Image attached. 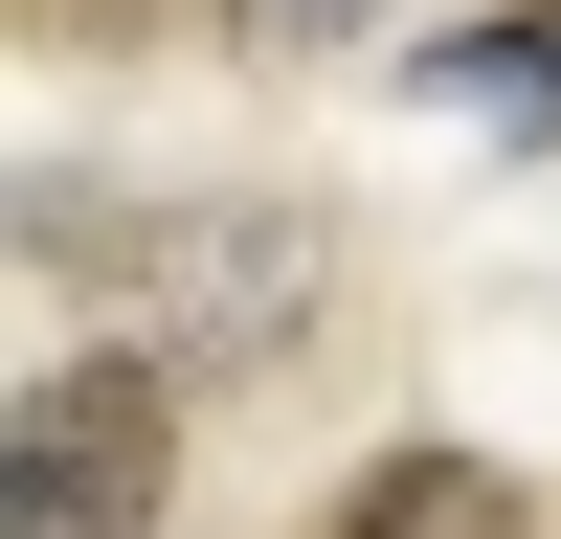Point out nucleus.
I'll list each match as a JSON object with an SVG mask.
<instances>
[{
    "mask_svg": "<svg viewBox=\"0 0 561 539\" xmlns=\"http://www.w3.org/2000/svg\"><path fill=\"white\" fill-rule=\"evenodd\" d=\"M314 539H539V517H517V472H494V449H382V472L314 494Z\"/></svg>",
    "mask_w": 561,
    "mask_h": 539,
    "instance_id": "7ed1b4c3",
    "label": "nucleus"
},
{
    "mask_svg": "<svg viewBox=\"0 0 561 539\" xmlns=\"http://www.w3.org/2000/svg\"><path fill=\"white\" fill-rule=\"evenodd\" d=\"M539 539H561V517H539Z\"/></svg>",
    "mask_w": 561,
    "mask_h": 539,
    "instance_id": "0eeeda50",
    "label": "nucleus"
},
{
    "mask_svg": "<svg viewBox=\"0 0 561 539\" xmlns=\"http://www.w3.org/2000/svg\"><path fill=\"white\" fill-rule=\"evenodd\" d=\"M23 270L113 314V359H180V382H270V359L337 314V225L314 203H113L90 158L23 180Z\"/></svg>",
    "mask_w": 561,
    "mask_h": 539,
    "instance_id": "f257e3e1",
    "label": "nucleus"
},
{
    "mask_svg": "<svg viewBox=\"0 0 561 539\" xmlns=\"http://www.w3.org/2000/svg\"><path fill=\"white\" fill-rule=\"evenodd\" d=\"M427 113H472V135H561V0L449 23V45H427Z\"/></svg>",
    "mask_w": 561,
    "mask_h": 539,
    "instance_id": "20e7f679",
    "label": "nucleus"
},
{
    "mask_svg": "<svg viewBox=\"0 0 561 539\" xmlns=\"http://www.w3.org/2000/svg\"><path fill=\"white\" fill-rule=\"evenodd\" d=\"M180 494V359H45L0 404V517L23 539H158Z\"/></svg>",
    "mask_w": 561,
    "mask_h": 539,
    "instance_id": "f03ea898",
    "label": "nucleus"
},
{
    "mask_svg": "<svg viewBox=\"0 0 561 539\" xmlns=\"http://www.w3.org/2000/svg\"><path fill=\"white\" fill-rule=\"evenodd\" d=\"M45 23H158V0H45Z\"/></svg>",
    "mask_w": 561,
    "mask_h": 539,
    "instance_id": "423d86ee",
    "label": "nucleus"
},
{
    "mask_svg": "<svg viewBox=\"0 0 561 539\" xmlns=\"http://www.w3.org/2000/svg\"><path fill=\"white\" fill-rule=\"evenodd\" d=\"M225 45H248V68H337L359 0H225Z\"/></svg>",
    "mask_w": 561,
    "mask_h": 539,
    "instance_id": "39448f33",
    "label": "nucleus"
}]
</instances>
